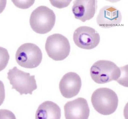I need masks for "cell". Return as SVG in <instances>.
Returning <instances> with one entry per match:
<instances>
[{
    "mask_svg": "<svg viewBox=\"0 0 128 119\" xmlns=\"http://www.w3.org/2000/svg\"><path fill=\"white\" fill-rule=\"evenodd\" d=\"M90 75L94 82L104 84L113 80L119 82L122 71L115 63L107 60H100L94 63L90 69Z\"/></svg>",
    "mask_w": 128,
    "mask_h": 119,
    "instance_id": "cell-1",
    "label": "cell"
},
{
    "mask_svg": "<svg viewBox=\"0 0 128 119\" xmlns=\"http://www.w3.org/2000/svg\"><path fill=\"white\" fill-rule=\"evenodd\" d=\"M91 101L95 110L103 115L112 114L118 105V99L116 93L107 88H99L94 91Z\"/></svg>",
    "mask_w": 128,
    "mask_h": 119,
    "instance_id": "cell-2",
    "label": "cell"
},
{
    "mask_svg": "<svg viewBox=\"0 0 128 119\" xmlns=\"http://www.w3.org/2000/svg\"><path fill=\"white\" fill-rule=\"evenodd\" d=\"M56 20L54 11L46 6H41L31 13L30 23L34 31L39 34H44L52 30Z\"/></svg>",
    "mask_w": 128,
    "mask_h": 119,
    "instance_id": "cell-3",
    "label": "cell"
},
{
    "mask_svg": "<svg viewBox=\"0 0 128 119\" xmlns=\"http://www.w3.org/2000/svg\"><path fill=\"white\" fill-rule=\"evenodd\" d=\"M8 75L12 89H15L20 95L32 94L37 89L35 76H31L29 73L19 70L16 67L9 70Z\"/></svg>",
    "mask_w": 128,
    "mask_h": 119,
    "instance_id": "cell-4",
    "label": "cell"
},
{
    "mask_svg": "<svg viewBox=\"0 0 128 119\" xmlns=\"http://www.w3.org/2000/svg\"><path fill=\"white\" fill-rule=\"evenodd\" d=\"M16 62L19 66L27 69L38 67L42 61L41 50L36 45L28 43L18 48L16 55Z\"/></svg>",
    "mask_w": 128,
    "mask_h": 119,
    "instance_id": "cell-5",
    "label": "cell"
},
{
    "mask_svg": "<svg viewBox=\"0 0 128 119\" xmlns=\"http://www.w3.org/2000/svg\"><path fill=\"white\" fill-rule=\"evenodd\" d=\"M45 49L48 56L55 61H61L70 54V45L68 40L61 34L55 33L46 39Z\"/></svg>",
    "mask_w": 128,
    "mask_h": 119,
    "instance_id": "cell-6",
    "label": "cell"
},
{
    "mask_svg": "<svg viewBox=\"0 0 128 119\" xmlns=\"http://www.w3.org/2000/svg\"><path fill=\"white\" fill-rule=\"evenodd\" d=\"M75 44L80 48L90 50L99 44L100 37L94 28L88 26H81L75 30L73 35Z\"/></svg>",
    "mask_w": 128,
    "mask_h": 119,
    "instance_id": "cell-7",
    "label": "cell"
},
{
    "mask_svg": "<svg viewBox=\"0 0 128 119\" xmlns=\"http://www.w3.org/2000/svg\"><path fill=\"white\" fill-rule=\"evenodd\" d=\"M82 81L76 73L70 72L65 74L60 82L59 88L62 95L67 98L76 96L81 89Z\"/></svg>",
    "mask_w": 128,
    "mask_h": 119,
    "instance_id": "cell-8",
    "label": "cell"
},
{
    "mask_svg": "<svg viewBox=\"0 0 128 119\" xmlns=\"http://www.w3.org/2000/svg\"><path fill=\"white\" fill-rule=\"evenodd\" d=\"M66 119H87L90 115V109L87 100L80 97L68 102L64 106Z\"/></svg>",
    "mask_w": 128,
    "mask_h": 119,
    "instance_id": "cell-9",
    "label": "cell"
},
{
    "mask_svg": "<svg viewBox=\"0 0 128 119\" xmlns=\"http://www.w3.org/2000/svg\"><path fill=\"white\" fill-rule=\"evenodd\" d=\"M122 19L120 11L113 6H106L100 9L96 21L101 28H109L118 26Z\"/></svg>",
    "mask_w": 128,
    "mask_h": 119,
    "instance_id": "cell-10",
    "label": "cell"
},
{
    "mask_svg": "<svg viewBox=\"0 0 128 119\" xmlns=\"http://www.w3.org/2000/svg\"><path fill=\"white\" fill-rule=\"evenodd\" d=\"M97 7L95 0H76L74 1L72 11L76 19L85 22L94 17Z\"/></svg>",
    "mask_w": 128,
    "mask_h": 119,
    "instance_id": "cell-11",
    "label": "cell"
},
{
    "mask_svg": "<svg viewBox=\"0 0 128 119\" xmlns=\"http://www.w3.org/2000/svg\"><path fill=\"white\" fill-rule=\"evenodd\" d=\"M35 116L36 119H60L61 116V112L60 107L56 104L47 101L40 105Z\"/></svg>",
    "mask_w": 128,
    "mask_h": 119,
    "instance_id": "cell-12",
    "label": "cell"
},
{
    "mask_svg": "<svg viewBox=\"0 0 128 119\" xmlns=\"http://www.w3.org/2000/svg\"><path fill=\"white\" fill-rule=\"evenodd\" d=\"M10 56L6 49L0 47V72L6 68L8 65Z\"/></svg>",
    "mask_w": 128,
    "mask_h": 119,
    "instance_id": "cell-13",
    "label": "cell"
},
{
    "mask_svg": "<svg viewBox=\"0 0 128 119\" xmlns=\"http://www.w3.org/2000/svg\"><path fill=\"white\" fill-rule=\"evenodd\" d=\"M14 5L21 9H28L33 5L34 1H12Z\"/></svg>",
    "mask_w": 128,
    "mask_h": 119,
    "instance_id": "cell-14",
    "label": "cell"
},
{
    "mask_svg": "<svg viewBox=\"0 0 128 119\" xmlns=\"http://www.w3.org/2000/svg\"><path fill=\"white\" fill-rule=\"evenodd\" d=\"M0 119H16L12 112L6 109L0 110Z\"/></svg>",
    "mask_w": 128,
    "mask_h": 119,
    "instance_id": "cell-15",
    "label": "cell"
},
{
    "mask_svg": "<svg viewBox=\"0 0 128 119\" xmlns=\"http://www.w3.org/2000/svg\"><path fill=\"white\" fill-rule=\"evenodd\" d=\"M5 98L4 85L2 81L0 80V106L4 103Z\"/></svg>",
    "mask_w": 128,
    "mask_h": 119,
    "instance_id": "cell-16",
    "label": "cell"
},
{
    "mask_svg": "<svg viewBox=\"0 0 128 119\" xmlns=\"http://www.w3.org/2000/svg\"><path fill=\"white\" fill-rule=\"evenodd\" d=\"M7 1L6 0L0 1V14L4 11L6 5Z\"/></svg>",
    "mask_w": 128,
    "mask_h": 119,
    "instance_id": "cell-17",
    "label": "cell"
}]
</instances>
